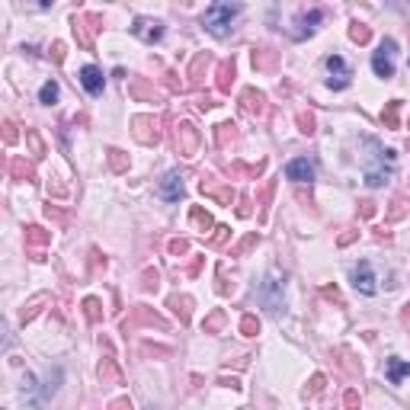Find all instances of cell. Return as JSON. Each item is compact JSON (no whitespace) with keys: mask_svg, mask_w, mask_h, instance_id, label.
<instances>
[{"mask_svg":"<svg viewBox=\"0 0 410 410\" xmlns=\"http://www.w3.org/2000/svg\"><path fill=\"white\" fill-rule=\"evenodd\" d=\"M369 144H372V154H375V157H365V161H363V173H365V186L378 189V186H385L388 176H391V167H394V151H385L375 138H369Z\"/></svg>","mask_w":410,"mask_h":410,"instance_id":"cell-1","label":"cell"},{"mask_svg":"<svg viewBox=\"0 0 410 410\" xmlns=\"http://www.w3.org/2000/svg\"><path fill=\"white\" fill-rule=\"evenodd\" d=\"M285 180L292 183H311L314 180V164L308 157H295V161L285 164Z\"/></svg>","mask_w":410,"mask_h":410,"instance_id":"cell-7","label":"cell"},{"mask_svg":"<svg viewBox=\"0 0 410 410\" xmlns=\"http://www.w3.org/2000/svg\"><path fill=\"white\" fill-rule=\"evenodd\" d=\"M237 16H241V7H237V4H212V7L202 13V26H205L209 35L224 39V35H231Z\"/></svg>","mask_w":410,"mask_h":410,"instance_id":"cell-2","label":"cell"},{"mask_svg":"<svg viewBox=\"0 0 410 410\" xmlns=\"http://www.w3.org/2000/svg\"><path fill=\"white\" fill-rule=\"evenodd\" d=\"M58 382H61V369L48 372V375H45V382L39 385V394H35L29 404H35V407H42V404H48V401H52V394H55V391H58Z\"/></svg>","mask_w":410,"mask_h":410,"instance_id":"cell-11","label":"cell"},{"mask_svg":"<svg viewBox=\"0 0 410 410\" xmlns=\"http://www.w3.org/2000/svg\"><path fill=\"white\" fill-rule=\"evenodd\" d=\"M394 55H397V42L382 39L378 52H372V71L378 77H394Z\"/></svg>","mask_w":410,"mask_h":410,"instance_id":"cell-4","label":"cell"},{"mask_svg":"<svg viewBox=\"0 0 410 410\" xmlns=\"http://www.w3.org/2000/svg\"><path fill=\"white\" fill-rule=\"evenodd\" d=\"M260 302H263V308H266L273 317H283V314H285L283 279H279V273H269V276L263 279V285H260Z\"/></svg>","mask_w":410,"mask_h":410,"instance_id":"cell-3","label":"cell"},{"mask_svg":"<svg viewBox=\"0 0 410 410\" xmlns=\"http://www.w3.org/2000/svg\"><path fill=\"white\" fill-rule=\"evenodd\" d=\"M58 84L55 81H48V84H42V90H39V103H45V106H52V103H58Z\"/></svg>","mask_w":410,"mask_h":410,"instance_id":"cell-14","label":"cell"},{"mask_svg":"<svg viewBox=\"0 0 410 410\" xmlns=\"http://www.w3.org/2000/svg\"><path fill=\"white\" fill-rule=\"evenodd\" d=\"M77 81L84 84V90H87L90 96H100L103 93V71L96 64H84L81 71H77Z\"/></svg>","mask_w":410,"mask_h":410,"instance_id":"cell-9","label":"cell"},{"mask_svg":"<svg viewBox=\"0 0 410 410\" xmlns=\"http://www.w3.org/2000/svg\"><path fill=\"white\" fill-rule=\"evenodd\" d=\"M350 35H353V39H356V42H365V39H369V29H365V26H359V23H353Z\"/></svg>","mask_w":410,"mask_h":410,"instance_id":"cell-15","label":"cell"},{"mask_svg":"<svg viewBox=\"0 0 410 410\" xmlns=\"http://www.w3.org/2000/svg\"><path fill=\"white\" fill-rule=\"evenodd\" d=\"M324 64H327V74H330V77H327L330 87H334V90H346V87H350L353 71H350V64H346L340 55H330Z\"/></svg>","mask_w":410,"mask_h":410,"instance_id":"cell-5","label":"cell"},{"mask_svg":"<svg viewBox=\"0 0 410 410\" xmlns=\"http://www.w3.org/2000/svg\"><path fill=\"white\" fill-rule=\"evenodd\" d=\"M321 20H324V10H308V13H302L298 16V33H295V39H304V35H314V29L321 26Z\"/></svg>","mask_w":410,"mask_h":410,"instance_id":"cell-12","label":"cell"},{"mask_svg":"<svg viewBox=\"0 0 410 410\" xmlns=\"http://www.w3.org/2000/svg\"><path fill=\"white\" fill-rule=\"evenodd\" d=\"M353 285H356V292H363V295H375L378 292V279H375V269H372V263H359V266H353Z\"/></svg>","mask_w":410,"mask_h":410,"instance_id":"cell-6","label":"cell"},{"mask_svg":"<svg viewBox=\"0 0 410 410\" xmlns=\"http://www.w3.org/2000/svg\"><path fill=\"white\" fill-rule=\"evenodd\" d=\"M157 193H161V199H167V202H180V195H183V173H180V170H170V173H164Z\"/></svg>","mask_w":410,"mask_h":410,"instance_id":"cell-8","label":"cell"},{"mask_svg":"<svg viewBox=\"0 0 410 410\" xmlns=\"http://www.w3.org/2000/svg\"><path fill=\"white\" fill-rule=\"evenodd\" d=\"M132 33L138 35V39H144V42H157L164 35V23H157V20H144V16H138L135 20V26H132Z\"/></svg>","mask_w":410,"mask_h":410,"instance_id":"cell-10","label":"cell"},{"mask_svg":"<svg viewBox=\"0 0 410 410\" xmlns=\"http://www.w3.org/2000/svg\"><path fill=\"white\" fill-rule=\"evenodd\" d=\"M385 375H388L391 385H401V378L410 375V363H404V359H391L388 369H385Z\"/></svg>","mask_w":410,"mask_h":410,"instance_id":"cell-13","label":"cell"}]
</instances>
